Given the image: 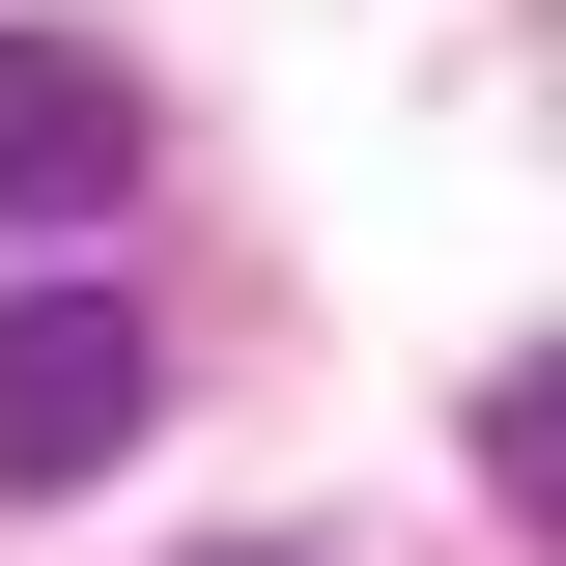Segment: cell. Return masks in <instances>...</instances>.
<instances>
[{
	"label": "cell",
	"instance_id": "obj_1",
	"mask_svg": "<svg viewBox=\"0 0 566 566\" xmlns=\"http://www.w3.org/2000/svg\"><path fill=\"white\" fill-rule=\"evenodd\" d=\"M142 397H170V340H142L114 283H29V312H0V510L114 482V453H142Z\"/></svg>",
	"mask_w": 566,
	"mask_h": 566
},
{
	"label": "cell",
	"instance_id": "obj_2",
	"mask_svg": "<svg viewBox=\"0 0 566 566\" xmlns=\"http://www.w3.org/2000/svg\"><path fill=\"white\" fill-rule=\"evenodd\" d=\"M142 199V85L85 29H0V227H114Z\"/></svg>",
	"mask_w": 566,
	"mask_h": 566
},
{
	"label": "cell",
	"instance_id": "obj_3",
	"mask_svg": "<svg viewBox=\"0 0 566 566\" xmlns=\"http://www.w3.org/2000/svg\"><path fill=\"white\" fill-rule=\"evenodd\" d=\"M482 482H510V538L566 566V340H510V368H482Z\"/></svg>",
	"mask_w": 566,
	"mask_h": 566
},
{
	"label": "cell",
	"instance_id": "obj_4",
	"mask_svg": "<svg viewBox=\"0 0 566 566\" xmlns=\"http://www.w3.org/2000/svg\"><path fill=\"white\" fill-rule=\"evenodd\" d=\"M199 566H283V538H199Z\"/></svg>",
	"mask_w": 566,
	"mask_h": 566
}]
</instances>
